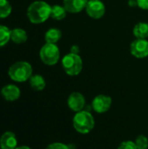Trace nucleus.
Here are the masks:
<instances>
[{
	"label": "nucleus",
	"mask_w": 148,
	"mask_h": 149,
	"mask_svg": "<svg viewBox=\"0 0 148 149\" xmlns=\"http://www.w3.org/2000/svg\"><path fill=\"white\" fill-rule=\"evenodd\" d=\"M138 7L141 10H148V0H137Z\"/></svg>",
	"instance_id": "5701e85b"
},
{
	"label": "nucleus",
	"mask_w": 148,
	"mask_h": 149,
	"mask_svg": "<svg viewBox=\"0 0 148 149\" xmlns=\"http://www.w3.org/2000/svg\"><path fill=\"white\" fill-rule=\"evenodd\" d=\"M12 11V6L8 0H0V18L8 17Z\"/></svg>",
	"instance_id": "6ab92c4d"
},
{
	"label": "nucleus",
	"mask_w": 148,
	"mask_h": 149,
	"mask_svg": "<svg viewBox=\"0 0 148 149\" xmlns=\"http://www.w3.org/2000/svg\"><path fill=\"white\" fill-rule=\"evenodd\" d=\"M51 5L43 0L32 2L27 8V17L31 24H40L51 17Z\"/></svg>",
	"instance_id": "f257e3e1"
},
{
	"label": "nucleus",
	"mask_w": 148,
	"mask_h": 149,
	"mask_svg": "<svg viewBox=\"0 0 148 149\" xmlns=\"http://www.w3.org/2000/svg\"><path fill=\"white\" fill-rule=\"evenodd\" d=\"M29 84L31 89L37 92L43 91L46 86V81L40 74H33L29 79Z\"/></svg>",
	"instance_id": "4468645a"
},
{
	"label": "nucleus",
	"mask_w": 148,
	"mask_h": 149,
	"mask_svg": "<svg viewBox=\"0 0 148 149\" xmlns=\"http://www.w3.org/2000/svg\"><path fill=\"white\" fill-rule=\"evenodd\" d=\"M33 75V69L31 65L24 60H20L13 63L8 69L9 78L17 83H23L28 81Z\"/></svg>",
	"instance_id": "f03ea898"
},
{
	"label": "nucleus",
	"mask_w": 148,
	"mask_h": 149,
	"mask_svg": "<svg viewBox=\"0 0 148 149\" xmlns=\"http://www.w3.org/2000/svg\"><path fill=\"white\" fill-rule=\"evenodd\" d=\"M79 52H80V49H79V46L78 45H73L71 46L70 48V52L71 53H74V54H79Z\"/></svg>",
	"instance_id": "b1692460"
},
{
	"label": "nucleus",
	"mask_w": 148,
	"mask_h": 149,
	"mask_svg": "<svg viewBox=\"0 0 148 149\" xmlns=\"http://www.w3.org/2000/svg\"><path fill=\"white\" fill-rule=\"evenodd\" d=\"M88 1H89V0H88Z\"/></svg>",
	"instance_id": "bb28decb"
},
{
	"label": "nucleus",
	"mask_w": 148,
	"mask_h": 149,
	"mask_svg": "<svg viewBox=\"0 0 148 149\" xmlns=\"http://www.w3.org/2000/svg\"><path fill=\"white\" fill-rule=\"evenodd\" d=\"M67 11L65 8L60 4H54L51 6V17L54 20L57 21H61L65 19L67 16Z\"/></svg>",
	"instance_id": "f3484780"
},
{
	"label": "nucleus",
	"mask_w": 148,
	"mask_h": 149,
	"mask_svg": "<svg viewBox=\"0 0 148 149\" xmlns=\"http://www.w3.org/2000/svg\"><path fill=\"white\" fill-rule=\"evenodd\" d=\"M135 144L138 149H147L148 148V139L147 136L140 134L135 140Z\"/></svg>",
	"instance_id": "aec40b11"
},
{
	"label": "nucleus",
	"mask_w": 148,
	"mask_h": 149,
	"mask_svg": "<svg viewBox=\"0 0 148 149\" xmlns=\"http://www.w3.org/2000/svg\"><path fill=\"white\" fill-rule=\"evenodd\" d=\"M118 149H138L137 148V146L135 144L134 141H122Z\"/></svg>",
	"instance_id": "412c9836"
},
{
	"label": "nucleus",
	"mask_w": 148,
	"mask_h": 149,
	"mask_svg": "<svg viewBox=\"0 0 148 149\" xmlns=\"http://www.w3.org/2000/svg\"><path fill=\"white\" fill-rule=\"evenodd\" d=\"M61 65L64 72L71 77L78 76L83 70V59L79 54H65L61 59Z\"/></svg>",
	"instance_id": "20e7f679"
},
{
	"label": "nucleus",
	"mask_w": 148,
	"mask_h": 149,
	"mask_svg": "<svg viewBox=\"0 0 148 149\" xmlns=\"http://www.w3.org/2000/svg\"><path fill=\"white\" fill-rule=\"evenodd\" d=\"M130 53L136 58L142 59L148 57V40L135 38L130 44Z\"/></svg>",
	"instance_id": "0eeeda50"
},
{
	"label": "nucleus",
	"mask_w": 148,
	"mask_h": 149,
	"mask_svg": "<svg viewBox=\"0 0 148 149\" xmlns=\"http://www.w3.org/2000/svg\"><path fill=\"white\" fill-rule=\"evenodd\" d=\"M113 100L106 94H99L95 96L92 101V108L97 113H104L110 110Z\"/></svg>",
	"instance_id": "6e6552de"
},
{
	"label": "nucleus",
	"mask_w": 148,
	"mask_h": 149,
	"mask_svg": "<svg viewBox=\"0 0 148 149\" xmlns=\"http://www.w3.org/2000/svg\"><path fill=\"white\" fill-rule=\"evenodd\" d=\"M72 125L78 133L87 134L94 128L95 120L88 110L84 109L75 113L72 119Z\"/></svg>",
	"instance_id": "7ed1b4c3"
},
{
	"label": "nucleus",
	"mask_w": 148,
	"mask_h": 149,
	"mask_svg": "<svg viewBox=\"0 0 148 149\" xmlns=\"http://www.w3.org/2000/svg\"><path fill=\"white\" fill-rule=\"evenodd\" d=\"M128 6L131 8H135L138 7V2L137 0H128Z\"/></svg>",
	"instance_id": "393cba45"
},
{
	"label": "nucleus",
	"mask_w": 148,
	"mask_h": 149,
	"mask_svg": "<svg viewBox=\"0 0 148 149\" xmlns=\"http://www.w3.org/2000/svg\"><path fill=\"white\" fill-rule=\"evenodd\" d=\"M20 88L14 84H7L1 89V96L9 102H13L20 98Z\"/></svg>",
	"instance_id": "9d476101"
},
{
	"label": "nucleus",
	"mask_w": 148,
	"mask_h": 149,
	"mask_svg": "<svg viewBox=\"0 0 148 149\" xmlns=\"http://www.w3.org/2000/svg\"><path fill=\"white\" fill-rule=\"evenodd\" d=\"M61 38H62V31L56 27H51L48 29L44 33L45 43L57 44L61 39Z\"/></svg>",
	"instance_id": "dca6fc26"
},
{
	"label": "nucleus",
	"mask_w": 148,
	"mask_h": 149,
	"mask_svg": "<svg viewBox=\"0 0 148 149\" xmlns=\"http://www.w3.org/2000/svg\"><path fill=\"white\" fill-rule=\"evenodd\" d=\"M67 106L74 113L80 112L85 109L86 106L85 96L79 92L72 93L67 99Z\"/></svg>",
	"instance_id": "1a4fd4ad"
},
{
	"label": "nucleus",
	"mask_w": 148,
	"mask_h": 149,
	"mask_svg": "<svg viewBox=\"0 0 148 149\" xmlns=\"http://www.w3.org/2000/svg\"><path fill=\"white\" fill-rule=\"evenodd\" d=\"M28 35L25 30L22 28H14L10 30V40L17 45L24 44L27 41Z\"/></svg>",
	"instance_id": "ddd939ff"
},
{
	"label": "nucleus",
	"mask_w": 148,
	"mask_h": 149,
	"mask_svg": "<svg viewBox=\"0 0 148 149\" xmlns=\"http://www.w3.org/2000/svg\"><path fill=\"white\" fill-rule=\"evenodd\" d=\"M39 58L45 65L52 66L57 65L60 59V51L57 44L45 43L40 48Z\"/></svg>",
	"instance_id": "39448f33"
},
{
	"label": "nucleus",
	"mask_w": 148,
	"mask_h": 149,
	"mask_svg": "<svg viewBox=\"0 0 148 149\" xmlns=\"http://www.w3.org/2000/svg\"><path fill=\"white\" fill-rule=\"evenodd\" d=\"M10 40V30L3 24H0V47L6 45Z\"/></svg>",
	"instance_id": "a211bd4d"
},
{
	"label": "nucleus",
	"mask_w": 148,
	"mask_h": 149,
	"mask_svg": "<svg viewBox=\"0 0 148 149\" xmlns=\"http://www.w3.org/2000/svg\"><path fill=\"white\" fill-rule=\"evenodd\" d=\"M45 149H72L70 145L64 144L62 142H53L49 144Z\"/></svg>",
	"instance_id": "4be33fe9"
},
{
	"label": "nucleus",
	"mask_w": 148,
	"mask_h": 149,
	"mask_svg": "<svg viewBox=\"0 0 148 149\" xmlns=\"http://www.w3.org/2000/svg\"><path fill=\"white\" fill-rule=\"evenodd\" d=\"M133 34L135 38L147 39L148 38V23L139 22L133 28Z\"/></svg>",
	"instance_id": "2eb2a0df"
},
{
	"label": "nucleus",
	"mask_w": 148,
	"mask_h": 149,
	"mask_svg": "<svg viewBox=\"0 0 148 149\" xmlns=\"http://www.w3.org/2000/svg\"><path fill=\"white\" fill-rule=\"evenodd\" d=\"M87 16L92 19H100L106 14V5L101 0H89L85 9Z\"/></svg>",
	"instance_id": "423d86ee"
},
{
	"label": "nucleus",
	"mask_w": 148,
	"mask_h": 149,
	"mask_svg": "<svg viewBox=\"0 0 148 149\" xmlns=\"http://www.w3.org/2000/svg\"><path fill=\"white\" fill-rule=\"evenodd\" d=\"M88 0H63V6L68 13L77 14L85 9Z\"/></svg>",
	"instance_id": "9b49d317"
},
{
	"label": "nucleus",
	"mask_w": 148,
	"mask_h": 149,
	"mask_svg": "<svg viewBox=\"0 0 148 149\" xmlns=\"http://www.w3.org/2000/svg\"><path fill=\"white\" fill-rule=\"evenodd\" d=\"M17 147V138L11 131H6L0 136V148L15 149Z\"/></svg>",
	"instance_id": "f8f14e48"
},
{
	"label": "nucleus",
	"mask_w": 148,
	"mask_h": 149,
	"mask_svg": "<svg viewBox=\"0 0 148 149\" xmlns=\"http://www.w3.org/2000/svg\"><path fill=\"white\" fill-rule=\"evenodd\" d=\"M15 149H31L28 146H17Z\"/></svg>",
	"instance_id": "a878e982"
}]
</instances>
